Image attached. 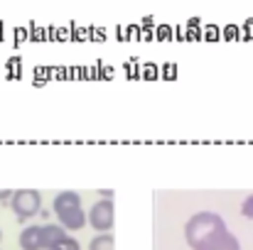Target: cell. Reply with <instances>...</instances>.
Wrapping results in <instances>:
<instances>
[{
	"label": "cell",
	"instance_id": "obj_1",
	"mask_svg": "<svg viewBox=\"0 0 253 250\" xmlns=\"http://www.w3.org/2000/svg\"><path fill=\"white\" fill-rule=\"evenodd\" d=\"M184 241L192 250H241L239 238L214 211H199L184 223Z\"/></svg>",
	"mask_w": 253,
	"mask_h": 250
},
{
	"label": "cell",
	"instance_id": "obj_2",
	"mask_svg": "<svg viewBox=\"0 0 253 250\" xmlns=\"http://www.w3.org/2000/svg\"><path fill=\"white\" fill-rule=\"evenodd\" d=\"M52 211H54L59 226H64L67 231H82L88 223L82 196L77 191H59L52 201Z\"/></svg>",
	"mask_w": 253,
	"mask_h": 250
},
{
	"label": "cell",
	"instance_id": "obj_3",
	"mask_svg": "<svg viewBox=\"0 0 253 250\" xmlns=\"http://www.w3.org/2000/svg\"><path fill=\"white\" fill-rule=\"evenodd\" d=\"M10 209L15 211V216L20 221H30L42 209V194L37 189H17V191H12Z\"/></svg>",
	"mask_w": 253,
	"mask_h": 250
},
{
	"label": "cell",
	"instance_id": "obj_4",
	"mask_svg": "<svg viewBox=\"0 0 253 250\" xmlns=\"http://www.w3.org/2000/svg\"><path fill=\"white\" fill-rule=\"evenodd\" d=\"M86 221L93 231L98 233H108L113 228V221H116V206H113V199H98L88 211H86Z\"/></svg>",
	"mask_w": 253,
	"mask_h": 250
},
{
	"label": "cell",
	"instance_id": "obj_5",
	"mask_svg": "<svg viewBox=\"0 0 253 250\" xmlns=\"http://www.w3.org/2000/svg\"><path fill=\"white\" fill-rule=\"evenodd\" d=\"M69 231L59 223H44L42 226V250H52Z\"/></svg>",
	"mask_w": 253,
	"mask_h": 250
},
{
	"label": "cell",
	"instance_id": "obj_6",
	"mask_svg": "<svg viewBox=\"0 0 253 250\" xmlns=\"http://www.w3.org/2000/svg\"><path fill=\"white\" fill-rule=\"evenodd\" d=\"M22 250H42V226H27L20 238H17Z\"/></svg>",
	"mask_w": 253,
	"mask_h": 250
},
{
	"label": "cell",
	"instance_id": "obj_7",
	"mask_svg": "<svg viewBox=\"0 0 253 250\" xmlns=\"http://www.w3.org/2000/svg\"><path fill=\"white\" fill-rule=\"evenodd\" d=\"M88 250H116V241H113L111 233H98V236L91 238Z\"/></svg>",
	"mask_w": 253,
	"mask_h": 250
},
{
	"label": "cell",
	"instance_id": "obj_8",
	"mask_svg": "<svg viewBox=\"0 0 253 250\" xmlns=\"http://www.w3.org/2000/svg\"><path fill=\"white\" fill-rule=\"evenodd\" d=\"M52 250H82V246H79V241H77L74 236L67 233V236H64V238H62Z\"/></svg>",
	"mask_w": 253,
	"mask_h": 250
},
{
	"label": "cell",
	"instance_id": "obj_9",
	"mask_svg": "<svg viewBox=\"0 0 253 250\" xmlns=\"http://www.w3.org/2000/svg\"><path fill=\"white\" fill-rule=\"evenodd\" d=\"M241 214H244L246 218H251L253 221V194L244 199V204H241Z\"/></svg>",
	"mask_w": 253,
	"mask_h": 250
},
{
	"label": "cell",
	"instance_id": "obj_10",
	"mask_svg": "<svg viewBox=\"0 0 253 250\" xmlns=\"http://www.w3.org/2000/svg\"><path fill=\"white\" fill-rule=\"evenodd\" d=\"M12 199V191L10 189H0V201H10Z\"/></svg>",
	"mask_w": 253,
	"mask_h": 250
},
{
	"label": "cell",
	"instance_id": "obj_11",
	"mask_svg": "<svg viewBox=\"0 0 253 250\" xmlns=\"http://www.w3.org/2000/svg\"><path fill=\"white\" fill-rule=\"evenodd\" d=\"M0 241H2V231H0Z\"/></svg>",
	"mask_w": 253,
	"mask_h": 250
}]
</instances>
